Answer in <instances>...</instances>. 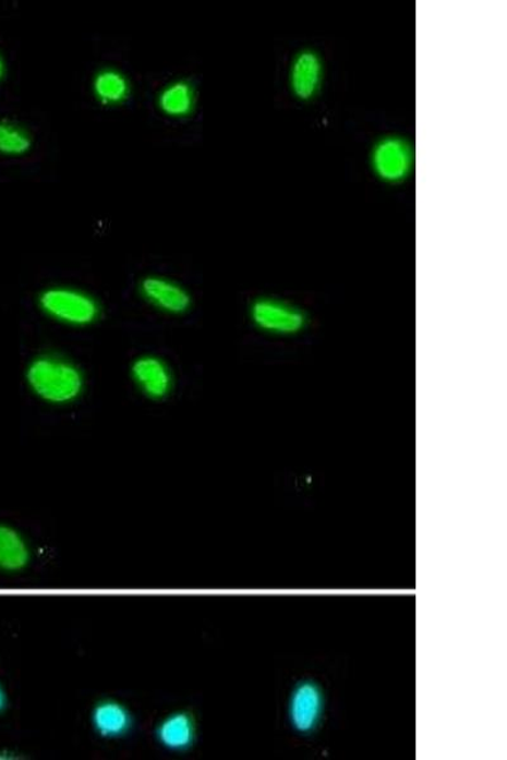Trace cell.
<instances>
[{
	"label": "cell",
	"mask_w": 507,
	"mask_h": 760,
	"mask_svg": "<svg viewBox=\"0 0 507 760\" xmlns=\"http://www.w3.org/2000/svg\"><path fill=\"white\" fill-rule=\"evenodd\" d=\"M25 377L31 391L52 406L74 403L85 389L81 367L73 360L52 352H44L31 360Z\"/></svg>",
	"instance_id": "6da1fadb"
},
{
	"label": "cell",
	"mask_w": 507,
	"mask_h": 760,
	"mask_svg": "<svg viewBox=\"0 0 507 760\" xmlns=\"http://www.w3.org/2000/svg\"><path fill=\"white\" fill-rule=\"evenodd\" d=\"M37 303L46 316L69 326H89L100 316V305L96 298L73 287L46 288L38 295Z\"/></svg>",
	"instance_id": "7a4b0ae2"
},
{
	"label": "cell",
	"mask_w": 507,
	"mask_h": 760,
	"mask_svg": "<svg viewBox=\"0 0 507 760\" xmlns=\"http://www.w3.org/2000/svg\"><path fill=\"white\" fill-rule=\"evenodd\" d=\"M412 164V147L409 141L402 137H382L372 148V169L384 182H402V180L409 177Z\"/></svg>",
	"instance_id": "3957f363"
},
{
	"label": "cell",
	"mask_w": 507,
	"mask_h": 760,
	"mask_svg": "<svg viewBox=\"0 0 507 760\" xmlns=\"http://www.w3.org/2000/svg\"><path fill=\"white\" fill-rule=\"evenodd\" d=\"M130 374L140 394L152 401H162L173 390V372L160 357L147 354L136 358L131 364Z\"/></svg>",
	"instance_id": "277c9868"
},
{
	"label": "cell",
	"mask_w": 507,
	"mask_h": 760,
	"mask_svg": "<svg viewBox=\"0 0 507 760\" xmlns=\"http://www.w3.org/2000/svg\"><path fill=\"white\" fill-rule=\"evenodd\" d=\"M138 292L152 307L168 315H183L192 307V297L178 281L161 277L147 276L140 281Z\"/></svg>",
	"instance_id": "5b68a950"
},
{
	"label": "cell",
	"mask_w": 507,
	"mask_h": 760,
	"mask_svg": "<svg viewBox=\"0 0 507 760\" xmlns=\"http://www.w3.org/2000/svg\"><path fill=\"white\" fill-rule=\"evenodd\" d=\"M324 696L314 681H302L294 688L290 703L292 724L301 733L314 731L322 717Z\"/></svg>",
	"instance_id": "8992f818"
},
{
	"label": "cell",
	"mask_w": 507,
	"mask_h": 760,
	"mask_svg": "<svg viewBox=\"0 0 507 760\" xmlns=\"http://www.w3.org/2000/svg\"><path fill=\"white\" fill-rule=\"evenodd\" d=\"M322 58L312 50L295 55L290 72V85L295 97L302 100L314 98L323 83Z\"/></svg>",
	"instance_id": "52a82bcc"
},
{
	"label": "cell",
	"mask_w": 507,
	"mask_h": 760,
	"mask_svg": "<svg viewBox=\"0 0 507 760\" xmlns=\"http://www.w3.org/2000/svg\"><path fill=\"white\" fill-rule=\"evenodd\" d=\"M156 105L168 119H189L197 106V91L185 80L170 82L158 93Z\"/></svg>",
	"instance_id": "ba28073f"
},
{
	"label": "cell",
	"mask_w": 507,
	"mask_h": 760,
	"mask_svg": "<svg viewBox=\"0 0 507 760\" xmlns=\"http://www.w3.org/2000/svg\"><path fill=\"white\" fill-rule=\"evenodd\" d=\"M92 92L101 106H121L131 96V83L121 70L104 68L93 76Z\"/></svg>",
	"instance_id": "9c48e42d"
},
{
	"label": "cell",
	"mask_w": 507,
	"mask_h": 760,
	"mask_svg": "<svg viewBox=\"0 0 507 760\" xmlns=\"http://www.w3.org/2000/svg\"><path fill=\"white\" fill-rule=\"evenodd\" d=\"M251 313L254 324L265 331L295 330L301 321L292 309L273 300L254 302Z\"/></svg>",
	"instance_id": "30bf717a"
},
{
	"label": "cell",
	"mask_w": 507,
	"mask_h": 760,
	"mask_svg": "<svg viewBox=\"0 0 507 760\" xmlns=\"http://www.w3.org/2000/svg\"><path fill=\"white\" fill-rule=\"evenodd\" d=\"M156 735L164 747L183 750L190 748L196 738V723L189 712H177L161 721Z\"/></svg>",
	"instance_id": "8fae6325"
},
{
	"label": "cell",
	"mask_w": 507,
	"mask_h": 760,
	"mask_svg": "<svg viewBox=\"0 0 507 760\" xmlns=\"http://www.w3.org/2000/svg\"><path fill=\"white\" fill-rule=\"evenodd\" d=\"M93 725L99 735L117 738L130 731L132 717L129 709L123 704L107 700L99 702L93 711Z\"/></svg>",
	"instance_id": "7c38bea8"
},
{
	"label": "cell",
	"mask_w": 507,
	"mask_h": 760,
	"mask_svg": "<svg viewBox=\"0 0 507 760\" xmlns=\"http://www.w3.org/2000/svg\"><path fill=\"white\" fill-rule=\"evenodd\" d=\"M34 138L26 128L13 121H0V156L21 158L31 152Z\"/></svg>",
	"instance_id": "4fadbf2b"
},
{
	"label": "cell",
	"mask_w": 507,
	"mask_h": 760,
	"mask_svg": "<svg viewBox=\"0 0 507 760\" xmlns=\"http://www.w3.org/2000/svg\"><path fill=\"white\" fill-rule=\"evenodd\" d=\"M28 556L25 540L19 532L0 524V568L19 570L26 566Z\"/></svg>",
	"instance_id": "5bb4252c"
},
{
	"label": "cell",
	"mask_w": 507,
	"mask_h": 760,
	"mask_svg": "<svg viewBox=\"0 0 507 760\" xmlns=\"http://www.w3.org/2000/svg\"><path fill=\"white\" fill-rule=\"evenodd\" d=\"M7 74V62L3 57L2 51H0V82H2Z\"/></svg>",
	"instance_id": "9a60e30c"
},
{
	"label": "cell",
	"mask_w": 507,
	"mask_h": 760,
	"mask_svg": "<svg viewBox=\"0 0 507 760\" xmlns=\"http://www.w3.org/2000/svg\"><path fill=\"white\" fill-rule=\"evenodd\" d=\"M5 707V696L3 692L2 687H0V711H2Z\"/></svg>",
	"instance_id": "2e32d148"
}]
</instances>
